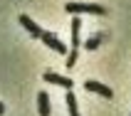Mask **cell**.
<instances>
[{
	"label": "cell",
	"instance_id": "6da1fadb",
	"mask_svg": "<svg viewBox=\"0 0 131 116\" xmlns=\"http://www.w3.org/2000/svg\"><path fill=\"white\" fill-rule=\"evenodd\" d=\"M64 10L69 15H82V13H89V15H106V7L96 5V3H67Z\"/></svg>",
	"mask_w": 131,
	"mask_h": 116
},
{
	"label": "cell",
	"instance_id": "7a4b0ae2",
	"mask_svg": "<svg viewBox=\"0 0 131 116\" xmlns=\"http://www.w3.org/2000/svg\"><path fill=\"white\" fill-rule=\"evenodd\" d=\"M40 40H42V44H47L50 50H54L57 54H62V57H67V44L59 40L57 35H52V32H47V30H42V35H40Z\"/></svg>",
	"mask_w": 131,
	"mask_h": 116
},
{
	"label": "cell",
	"instance_id": "3957f363",
	"mask_svg": "<svg viewBox=\"0 0 131 116\" xmlns=\"http://www.w3.org/2000/svg\"><path fill=\"white\" fill-rule=\"evenodd\" d=\"M84 89H87V91H94V94H99V96H104V99H111V96H114V91H111L106 84L94 82V79H89L87 84H84Z\"/></svg>",
	"mask_w": 131,
	"mask_h": 116
},
{
	"label": "cell",
	"instance_id": "277c9868",
	"mask_svg": "<svg viewBox=\"0 0 131 116\" xmlns=\"http://www.w3.org/2000/svg\"><path fill=\"white\" fill-rule=\"evenodd\" d=\"M42 79L50 82V84H57V87H64V89H72V84H74L72 79H67V77H62V74H57V72H45Z\"/></svg>",
	"mask_w": 131,
	"mask_h": 116
},
{
	"label": "cell",
	"instance_id": "5b68a950",
	"mask_svg": "<svg viewBox=\"0 0 131 116\" xmlns=\"http://www.w3.org/2000/svg\"><path fill=\"white\" fill-rule=\"evenodd\" d=\"M17 20H20V25H22L25 30H27V32H30L32 37H37V40H40V35H42V27H40V25H37V22L32 20V17H27V15H20Z\"/></svg>",
	"mask_w": 131,
	"mask_h": 116
},
{
	"label": "cell",
	"instance_id": "8992f818",
	"mask_svg": "<svg viewBox=\"0 0 131 116\" xmlns=\"http://www.w3.org/2000/svg\"><path fill=\"white\" fill-rule=\"evenodd\" d=\"M37 111H40V116H50L52 109H50V94L47 91H40L37 94Z\"/></svg>",
	"mask_w": 131,
	"mask_h": 116
},
{
	"label": "cell",
	"instance_id": "52a82bcc",
	"mask_svg": "<svg viewBox=\"0 0 131 116\" xmlns=\"http://www.w3.org/2000/svg\"><path fill=\"white\" fill-rule=\"evenodd\" d=\"M79 30H82V17H77V15H74V17H72V50H79V47H82Z\"/></svg>",
	"mask_w": 131,
	"mask_h": 116
},
{
	"label": "cell",
	"instance_id": "ba28073f",
	"mask_svg": "<svg viewBox=\"0 0 131 116\" xmlns=\"http://www.w3.org/2000/svg\"><path fill=\"white\" fill-rule=\"evenodd\" d=\"M64 99H67V111H69V116H79V109H77V96H74L72 89H67Z\"/></svg>",
	"mask_w": 131,
	"mask_h": 116
},
{
	"label": "cell",
	"instance_id": "9c48e42d",
	"mask_svg": "<svg viewBox=\"0 0 131 116\" xmlns=\"http://www.w3.org/2000/svg\"><path fill=\"white\" fill-rule=\"evenodd\" d=\"M99 42H102V37L94 35V37H89L87 42H84V47H87V50H96V47H99Z\"/></svg>",
	"mask_w": 131,
	"mask_h": 116
},
{
	"label": "cell",
	"instance_id": "30bf717a",
	"mask_svg": "<svg viewBox=\"0 0 131 116\" xmlns=\"http://www.w3.org/2000/svg\"><path fill=\"white\" fill-rule=\"evenodd\" d=\"M77 57H79V50H69V52H67V67L77 64Z\"/></svg>",
	"mask_w": 131,
	"mask_h": 116
},
{
	"label": "cell",
	"instance_id": "8fae6325",
	"mask_svg": "<svg viewBox=\"0 0 131 116\" xmlns=\"http://www.w3.org/2000/svg\"><path fill=\"white\" fill-rule=\"evenodd\" d=\"M3 111H5V106H3V101H0V114H3Z\"/></svg>",
	"mask_w": 131,
	"mask_h": 116
}]
</instances>
